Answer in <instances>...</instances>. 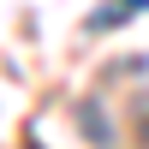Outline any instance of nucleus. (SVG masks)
Wrapping results in <instances>:
<instances>
[{
	"label": "nucleus",
	"instance_id": "1",
	"mask_svg": "<svg viewBox=\"0 0 149 149\" xmlns=\"http://www.w3.org/2000/svg\"><path fill=\"white\" fill-rule=\"evenodd\" d=\"M90 24H95V30H107V24H125V6H102Z\"/></svg>",
	"mask_w": 149,
	"mask_h": 149
}]
</instances>
